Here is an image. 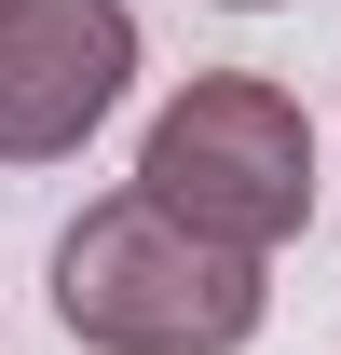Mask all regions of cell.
<instances>
[{
    "label": "cell",
    "instance_id": "6da1fadb",
    "mask_svg": "<svg viewBox=\"0 0 341 355\" xmlns=\"http://www.w3.org/2000/svg\"><path fill=\"white\" fill-rule=\"evenodd\" d=\"M259 314V246H218L150 191H96L55 232V328L82 355H246Z\"/></svg>",
    "mask_w": 341,
    "mask_h": 355
},
{
    "label": "cell",
    "instance_id": "7a4b0ae2",
    "mask_svg": "<svg viewBox=\"0 0 341 355\" xmlns=\"http://www.w3.org/2000/svg\"><path fill=\"white\" fill-rule=\"evenodd\" d=\"M137 191L177 205L191 232L218 246H287L314 219V123H300L287 83H259V69H205V83H177L137 137Z\"/></svg>",
    "mask_w": 341,
    "mask_h": 355
},
{
    "label": "cell",
    "instance_id": "3957f363",
    "mask_svg": "<svg viewBox=\"0 0 341 355\" xmlns=\"http://www.w3.org/2000/svg\"><path fill=\"white\" fill-rule=\"evenodd\" d=\"M137 83L123 0H0V164H69Z\"/></svg>",
    "mask_w": 341,
    "mask_h": 355
},
{
    "label": "cell",
    "instance_id": "277c9868",
    "mask_svg": "<svg viewBox=\"0 0 341 355\" xmlns=\"http://www.w3.org/2000/svg\"><path fill=\"white\" fill-rule=\"evenodd\" d=\"M218 14H273V0H218Z\"/></svg>",
    "mask_w": 341,
    "mask_h": 355
}]
</instances>
